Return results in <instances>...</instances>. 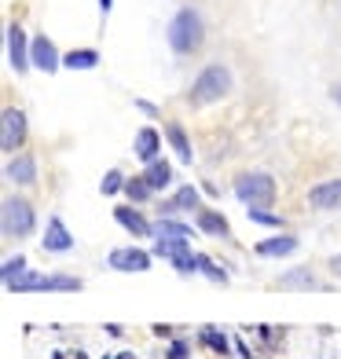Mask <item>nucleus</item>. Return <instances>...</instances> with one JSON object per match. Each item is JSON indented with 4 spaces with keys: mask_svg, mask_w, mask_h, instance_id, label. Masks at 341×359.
<instances>
[{
    "mask_svg": "<svg viewBox=\"0 0 341 359\" xmlns=\"http://www.w3.org/2000/svg\"><path fill=\"white\" fill-rule=\"evenodd\" d=\"M227 92H232V74H227V67L213 62V67H206V70L199 74V81H194L191 92H187V100H191L194 107H209V103L224 100Z\"/></svg>",
    "mask_w": 341,
    "mask_h": 359,
    "instance_id": "f257e3e1",
    "label": "nucleus"
},
{
    "mask_svg": "<svg viewBox=\"0 0 341 359\" xmlns=\"http://www.w3.org/2000/svg\"><path fill=\"white\" fill-rule=\"evenodd\" d=\"M169 44H173V52H180V55L194 52V48L202 44V19H199V11H194V8H184V11L173 15Z\"/></svg>",
    "mask_w": 341,
    "mask_h": 359,
    "instance_id": "f03ea898",
    "label": "nucleus"
},
{
    "mask_svg": "<svg viewBox=\"0 0 341 359\" xmlns=\"http://www.w3.org/2000/svg\"><path fill=\"white\" fill-rule=\"evenodd\" d=\"M235 194L250 209H265V205L275 202V180L268 172H242L235 180Z\"/></svg>",
    "mask_w": 341,
    "mask_h": 359,
    "instance_id": "7ed1b4c3",
    "label": "nucleus"
},
{
    "mask_svg": "<svg viewBox=\"0 0 341 359\" xmlns=\"http://www.w3.org/2000/svg\"><path fill=\"white\" fill-rule=\"evenodd\" d=\"M11 293H34V290H81V279H70V275H34L22 271L19 279L4 283Z\"/></svg>",
    "mask_w": 341,
    "mask_h": 359,
    "instance_id": "20e7f679",
    "label": "nucleus"
},
{
    "mask_svg": "<svg viewBox=\"0 0 341 359\" xmlns=\"http://www.w3.org/2000/svg\"><path fill=\"white\" fill-rule=\"evenodd\" d=\"M34 231V205L22 198H8L4 202V235L8 238H22Z\"/></svg>",
    "mask_w": 341,
    "mask_h": 359,
    "instance_id": "39448f33",
    "label": "nucleus"
},
{
    "mask_svg": "<svg viewBox=\"0 0 341 359\" xmlns=\"http://www.w3.org/2000/svg\"><path fill=\"white\" fill-rule=\"evenodd\" d=\"M26 140V114L8 107L4 110V121H0V147H4V154H15Z\"/></svg>",
    "mask_w": 341,
    "mask_h": 359,
    "instance_id": "423d86ee",
    "label": "nucleus"
},
{
    "mask_svg": "<svg viewBox=\"0 0 341 359\" xmlns=\"http://www.w3.org/2000/svg\"><path fill=\"white\" fill-rule=\"evenodd\" d=\"M107 264L114 271H147L151 268V253L147 250H136V246H125V250H114L107 257Z\"/></svg>",
    "mask_w": 341,
    "mask_h": 359,
    "instance_id": "0eeeda50",
    "label": "nucleus"
},
{
    "mask_svg": "<svg viewBox=\"0 0 341 359\" xmlns=\"http://www.w3.org/2000/svg\"><path fill=\"white\" fill-rule=\"evenodd\" d=\"M8 59L19 74H26L29 67H34V62H29V48H26V29L19 22L8 26Z\"/></svg>",
    "mask_w": 341,
    "mask_h": 359,
    "instance_id": "6e6552de",
    "label": "nucleus"
},
{
    "mask_svg": "<svg viewBox=\"0 0 341 359\" xmlns=\"http://www.w3.org/2000/svg\"><path fill=\"white\" fill-rule=\"evenodd\" d=\"M29 62H34L37 70H44V74H55V70L62 67V59H59V52H55V44L48 41V37H37L34 44H29Z\"/></svg>",
    "mask_w": 341,
    "mask_h": 359,
    "instance_id": "1a4fd4ad",
    "label": "nucleus"
},
{
    "mask_svg": "<svg viewBox=\"0 0 341 359\" xmlns=\"http://www.w3.org/2000/svg\"><path fill=\"white\" fill-rule=\"evenodd\" d=\"M114 220H118L128 235H136V238L154 235V227L143 220V217H140V209H133V205H118V209H114Z\"/></svg>",
    "mask_w": 341,
    "mask_h": 359,
    "instance_id": "9d476101",
    "label": "nucleus"
},
{
    "mask_svg": "<svg viewBox=\"0 0 341 359\" xmlns=\"http://www.w3.org/2000/svg\"><path fill=\"white\" fill-rule=\"evenodd\" d=\"M44 250H52V253H67V250H74V238H70L67 224H62L59 217H48V231H44Z\"/></svg>",
    "mask_w": 341,
    "mask_h": 359,
    "instance_id": "9b49d317",
    "label": "nucleus"
},
{
    "mask_svg": "<svg viewBox=\"0 0 341 359\" xmlns=\"http://www.w3.org/2000/svg\"><path fill=\"white\" fill-rule=\"evenodd\" d=\"M308 202L316 209H341V180H327V184H319L308 191Z\"/></svg>",
    "mask_w": 341,
    "mask_h": 359,
    "instance_id": "f8f14e48",
    "label": "nucleus"
},
{
    "mask_svg": "<svg viewBox=\"0 0 341 359\" xmlns=\"http://www.w3.org/2000/svg\"><path fill=\"white\" fill-rule=\"evenodd\" d=\"M4 176L11 180V184H34V180H37V165H34V158H29V154L11 158V161H8V169H4Z\"/></svg>",
    "mask_w": 341,
    "mask_h": 359,
    "instance_id": "ddd939ff",
    "label": "nucleus"
},
{
    "mask_svg": "<svg viewBox=\"0 0 341 359\" xmlns=\"http://www.w3.org/2000/svg\"><path fill=\"white\" fill-rule=\"evenodd\" d=\"M158 151H161V136L154 128H140L136 133V154L151 165V161H158Z\"/></svg>",
    "mask_w": 341,
    "mask_h": 359,
    "instance_id": "4468645a",
    "label": "nucleus"
},
{
    "mask_svg": "<svg viewBox=\"0 0 341 359\" xmlns=\"http://www.w3.org/2000/svg\"><path fill=\"white\" fill-rule=\"evenodd\" d=\"M294 250H297V238H290V235L257 242V253H261V257H286V253H294Z\"/></svg>",
    "mask_w": 341,
    "mask_h": 359,
    "instance_id": "2eb2a0df",
    "label": "nucleus"
},
{
    "mask_svg": "<svg viewBox=\"0 0 341 359\" xmlns=\"http://www.w3.org/2000/svg\"><path fill=\"white\" fill-rule=\"evenodd\" d=\"M199 227L206 235H227L232 227H227V220H224V213H217V209H199Z\"/></svg>",
    "mask_w": 341,
    "mask_h": 359,
    "instance_id": "dca6fc26",
    "label": "nucleus"
},
{
    "mask_svg": "<svg viewBox=\"0 0 341 359\" xmlns=\"http://www.w3.org/2000/svg\"><path fill=\"white\" fill-rule=\"evenodd\" d=\"M143 180L151 184V191L169 187V184H173V169H169V161H151L147 172H143Z\"/></svg>",
    "mask_w": 341,
    "mask_h": 359,
    "instance_id": "f3484780",
    "label": "nucleus"
},
{
    "mask_svg": "<svg viewBox=\"0 0 341 359\" xmlns=\"http://www.w3.org/2000/svg\"><path fill=\"white\" fill-rule=\"evenodd\" d=\"M187 246H191V238H154V253L166 257V260H176V257L191 253Z\"/></svg>",
    "mask_w": 341,
    "mask_h": 359,
    "instance_id": "a211bd4d",
    "label": "nucleus"
},
{
    "mask_svg": "<svg viewBox=\"0 0 341 359\" xmlns=\"http://www.w3.org/2000/svg\"><path fill=\"white\" fill-rule=\"evenodd\" d=\"M279 286L283 290H316L319 283H316V275L308 271V268H294L290 275H283V279H279Z\"/></svg>",
    "mask_w": 341,
    "mask_h": 359,
    "instance_id": "6ab92c4d",
    "label": "nucleus"
},
{
    "mask_svg": "<svg viewBox=\"0 0 341 359\" xmlns=\"http://www.w3.org/2000/svg\"><path fill=\"white\" fill-rule=\"evenodd\" d=\"M176 209H202V205H199V191H194V187H180L173 202L161 205V217H166V213H176Z\"/></svg>",
    "mask_w": 341,
    "mask_h": 359,
    "instance_id": "aec40b11",
    "label": "nucleus"
},
{
    "mask_svg": "<svg viewBox=\"0 0 341 359\" xmlns=\"http://www.w3.org/2000/svg\"><path fill=\"white\" fill-rule=\"evenodd\" d=\"M95 62H100V52H95V48H77V52H70L67 59H62V67H70V70H92Z\"/></svg>",
    "mask_w": 341,
    "mask_h": 359,
    "instance_id": "412c9836",
    "label": "nucleus"
},
{
    "mask_svg": "<svg viewBox=\"0 0 341 359\" xmlns=\"http://www.w3.org/2000/svg\"><path fill=\"white\" fill-rule=\"evenodd\" d=\"M166 136H169V143H173V151L180 154V161H191V143H187V136H184V128L180 125H166Z\"/></svg>",
    "mask_w": 341,
    "mask_h": 359,
    "instance_id": "4be33fe9",
    "label": "nucleus"
},
{
    "mask_svg": "<svg viewBox=\"0 0 341 359\" xmlns=\"http://www.w3.org/2000/svg\"><path fill=\"white\" fill-rule=\"evenodd\" d=\"M154 238H191V227L176 224V220H161L154 224Z\"/></svg>",
    "mask_w": 341,
    "mask_h": 359,
    "instance_id": "5701e85b",
    "label": "nucleus"
},
{
    "mask_svg": "<svg viewBox=\"0 0 341 359\" xmlns=\"http://www.w3.org/2000/svg\"><path fill=\"white\" fill-rule=\"evenodd\" d=\"M125 194L133 202H143V198H151V184L143 176H136V180H125Z\"/></svg>",
    "mask_w": 341,
    "mask_h": 359,
    "instance_id": "b1692460",
    "label": "nucleus"
},
{
    "mask_svg": "<svg viewBox=\"0 0 341 359\" xmlns=\"http://www.w3.org/2000/svg\"><path fill=\"white\" fill-rule=\"evenodd\" d=\"M199 271H202V275H209L213 283H227V275H224V271H220L209 257H202V253H199Z\"/></svg>",
    "mask_w": 341,
    "mask_h": 359,
    "instance_id": "393cba45",
    "label": "nucleus"
},
{
    "mask_svg": "<svg viewBox=\"0 0 341 359\" xmlns=\"http://www.w3.org/2000/svg\"><path fill=\"white\" fill-rule=\"evenodd\" d=\"M100 191H103V194H114V191H125V176H121L118 169H114V172H107V176H103V184H100Z\"/></svg>",
    "mask_w": 341,
    "mask_h": 359,
    "instance_id": "a878e982",
    "label": "nucleus"
},
{
    "mask_svg": "<svg viewBox=\"0 0 341 359\" xmlns=\"http://www.w3.org/2000/svg\"><path fill=\"white\" fill-rule=\"evenodd\" d=\"M202 341H206V345H209V348H217L220 355L227 352V345H232V341H227L224 334H217V330H202Z\"/></svg>",
    "mask_w": 341,
    "mask_h": 359,
    "instance_id": "bb28decb",
    "label": "nucleus"
},
{
    "mask_svg": "<svg viewBox=\"0 0 341 359\" xmlns=\"http://www.w3.org/2000/svg\"><path fill=\"white\" fill-rule=\"evenodd\" d=\"M246 217L257 220V224H268V227H279L283 217H275V213H265V209H246Z\"/></svg>",
    "mask_w": 341,
    "mask_h": 359,
    "instance_id": "cd10ccee",
    "label": "nucleus"
},
{
    "mask_svg": "<svg viewBox=\"0 0 341 359\" xmlns=\"http://www.w3.org/2000/svg\"><path fill=\"white\" fill-rule=\"evenodd\" d=\"M22 271H26V260H22V257H11L8 264H4V283H11V279H19Z\"/></svg>",
    "mask_w": 341,
    "mask_h": 359,
    "instance_id": "c85d7f7f",
    "label": "nucleus"
},
{
    "mask_svg": "<svg viewBox=\"0 0 341 359\" xmlns=\"http://www.w3.org/2000/svg\"><path fill=\"white\" fill-rule=\"evenodd\" d=\"M169 359H187V345H184V341H176V345H173V355Z\"/></svg>",
    "mask_w": 341,
    "mask_h": 359,
    "instance_id": "c756f323",
    "label": "nucleus"
},
{
    "mask_svg": "<svg viewBox=\"0 0 341 359\" xmlns=\"http://www.w3.org/2000/svg\"><path fill=\"white\" fill-rule=\"evenodd\" d=\"M330 271H334L337 279H341V257H330Z\"/></svg>",
    "mask_w": 341,
    "mask_h": 359,
    "instance_id": "7c9ffc66",
    "label": "nucleus"
},
{
    "mask_svg": "<svg viewBox=\"0 0 341 359\" xmlns=\"http://www.w3.org/2000/svg\"><path fill=\"white\" fill-rule=\"evenodd\" d=\"M330 95H334V103H341V85H334V92H330Z\"/></svg>",
    "mask_w": 341,
    "mask_h": 359,
    "instance_id": "2f4dec72",
    "label": "nucleus"
},
{
    "mask_svg": "<svg viewBox=\"0 0 341 359\" xmlns=\"http://www.w3.org/2000/svg\"><path fill=\"white\" fill-rule=\"evenodd\" d=\"M114 359H136L133 352H118V355H114Z\"/></svg>",
    "mask_w": 341,
    "mask_h": 359,
    "instance_id": "473e14b6",
    "label": "nucleus"
},
{
    "mask_svg": "<svg viewBox=\"0 0 341 359\" xmlns=\"http://www.w3.org/2000/svg\"><path fill=\"white\" fill-rule=\"evenodd\" d=\"M100 8H103V15L110 11V0H100Z\"/></svg>",
    "mask_w": 341,
    "mask_h": 359,
    "instance_id": "72a5a7b5",
    "label": "nucleus"
},
{
    "mask_svg": "<svg viewBox=\"0 0 341 359\" xmlns=\"http://www.w3.org/2000/svg\"><path fill=\"white\" fill-rule=\"evenodd\" d=\"M70 359H85V352H70Z\"/></svg>",
    "mask_w": 341,
    "mask_h": 359,
    "instance_id": "f704fd0d",
    "label": "nucleus"
}]
</instances>
